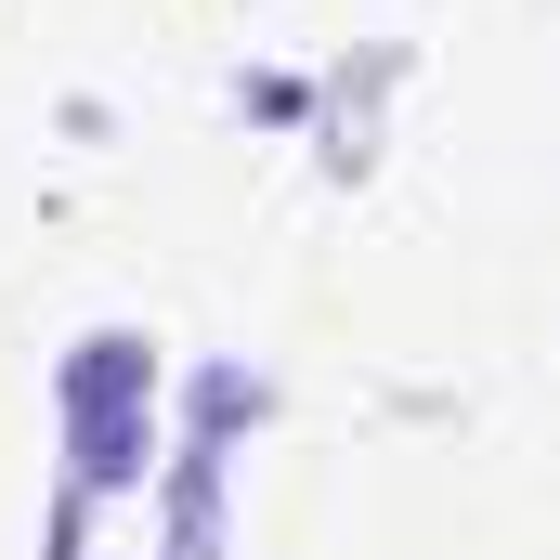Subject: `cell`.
<instances>
[{
    "label": "cell",
    "mask_w": 560,
    "mask_h": 560,
    "mask_svg": "<svg viewBox=\"0 0 560 560\" xmlns=\"http://www.w3.org/2000/svg\"><path fill=\"white\" fill-rule=\"evenodd\" d=\"M261 418H275V378H261L248 352H209V365L183 378V443H248Z\"/></svg>",
    "instance_id": "277c9868"
},
{
    "label": "cell",
    "mask_w": 560,
    "mask_h": 560,
    "mask_svg": "<svg viewBox=\"0 0 560 560\" xmlns=\"http://www.w3.org/2000/svg\"><path fill=\"white\" fill-rule=\"evenodd\" d=\"M170 430H156V405H92V418H66V482L105 509V495H143L170 456H156Z\"/></svg>",
    "instance_id": "3957f363"
},
{
    "label": "cell",
    "mask_w": 560,
    "mask_h": 560,
    "mask_svg": "<svg viewBox=\"0 0 560 560\" xmlns=\"http://www.w3.org/2000/svg\"><path fill=\"white\" fill-rule=\"evenodd\" d=\"M39 560H92V495H79V482L52 495V535H39Z\"/></svg>",
    "instance_id": "5b68a950"
},
{
    "label": "cell",
    "mask_w": 560,
    "mask_h": 560,
    "mask_svg": "<svg viewBox=\"0 0 560 560\" xmlns=\"http://www.w3.org/2000/svg\"><path fill=\"white\" fill-rule=\"evenodd\" d=\"M156 392H170V365H156V339H143V326H79V339H66V365H52V418L156 405Z\"/></svg>",
    "instance_id": "7a4b0ae2"
},
{
    "label": "cell",
    "mask_w": 560,
    "mask_h": 560,
    "mask_svg": "<svg viewBox=\"0 0 560 560\" xmlns=\"http://www.w3.org/2000/svg\"><path fill=\"white\" fill-rule=\"evenodd\" d=\"M235 105H248V118H275V131H300V118H313V92H300V79H248Z\"/></svg>",
    "instance_id": "8992f818"
},
{
    "label": "cell",
    "mask_w": 560,
    "mask_h": 560,
    "mask_svg": "<svg viewBox=\"0 0 560 560\" xmlns=\"http://www.w3.org/2000/svg\"><path fill=\"white\" fill-rule=\"evenodd\" d=\"M222 509H235V443H170V469H156V560H222Z\"/></svg>",
    "instance_id": "6da1fadb"
}]
</instances>
